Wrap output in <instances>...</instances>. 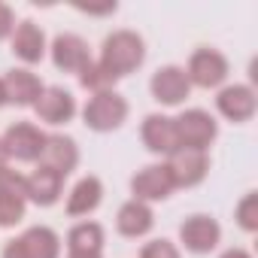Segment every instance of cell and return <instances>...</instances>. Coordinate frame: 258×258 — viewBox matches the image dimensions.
<instances>
[{
  "instance_id": "cell-15",
  "label": "cell",
  "mask_w": 258,
  "mask_h": 258,
  "mask_svg": "<svg viewBox=\"0 0 258 258\" xmlns=\"http://www.w3.org/2000/svg\"><path fill=\"white\" fill-rule=\"evenodd\" d=\"M34 109H37V115H40L43 121H49V124H64V121L73 118L76 100H73V94L64 91V88H43V94H40V100L34 103Z\"/></svg>"
},
{
  "instance_id": "cell-30",
  "label": "cell",
  "mask_w": 258,
  "mask_h": 258,
  "mask_svg": "<svg viewBox=\"0 0 258 258\" xmlns=\"http://www.w3.org/2000/svg\"><path fill=\"white\" fill-rule=\"evenodd\" d=\"M7 103V91H4V82H0V106Z\"/></svg>"
},
{
  "instance_id": "cell-26",
  "label": "cell",
  "mask_w": 258,
  "mask_h": 258,
  "mask_svg": "<svg viewBox=\"0 0 258 258\" xmlns=\"http://www.w3.org/2000/svg\"><path fill=\"white\" fill-rule=\"evenodd\" d=\"M13 28H16L13 10H10L7 4H0V40H4V37H10V34H13Z\"/></svg>"
},
{
  "instance_id": "cell-9",
  "label": "cell",
  "mask_w": 258,
  "mask_h": 258,
  "mask_svg": "<svg viewBox=\"0 0 258 258\" xmlns=\"http://www.w3.org/2000/svg\"><path fill=\"white\" fill-rule=\"evenodd\" d=\"M173 179H170V170L167 164H149L143 167L134 179H131V191L137 195V201H164L170 191H173Z\"/></svg>"
},
{
  "instance_id": "cell-22",
  "label": "cell",
  "mask_w": 258,
  "mask_h": 258,
  "mask_svg": "<svg viewBox=\"0 0 258 258\" xmlns=\"http://www.w3.org/2000/svg\"><path fill=\"white\" fill-rule=\"evenodd\" d=\"M100 198H103L100 179H97V176H85V179H79L76 188L70 191V198H67V213H70V216H88L91 210H97Z\"/></svg>"
},
{
  "instance_id": "cell-10",
  "label": "cell",
  "mask_w": 258,
  "mask_h": 258,
  "mask_svg": "<svg viewBox=\"0 0 258 258\" xmlns=\"http://www.w3.org/2000/svg\"><path fill=\"white\" fill-rule=\"evenodd\" d=\"M179 237H182L188 252H210V249H216V243L222 237V228H219L216 219L198 213V216H188L179 225Z\"/></svg>"
},
{
  "instance_id": "cell-12",
  "label": "cell",
  "mask_w": 258,
  "mask_h": 258,
  "mask_svg": "<svg viewBox=\"0 0 258 258\" xmlns=\"http://www.w3.org/2000/svg\"><path fill=\"white\" fill-rule=\"evenodd\" d=\"M188 91H191V82H188V76H185L182 67H173L170 64V67H161L152 76V94H155L158 103L176 106V103H182L188 97Z\"/></svg>"
},
{
  "instance_id": "cell-3",
  "label": "cell",
  "mask_w": 258,
  "mask_h": 258,
  "mask_svg": "<svg viewBox=\"0 0 258 258\" xmlns=\"http://www.w3.org/2000/svg\"><path fill=\"white\" fill-rule=\"evenodd\" d=\"M82 118L91 131H115V127L127 118V100L115 91H100L94 94L85 109H82Z\"/></svg>"
},
{
  "instance_id": "cell-5",
  "label": "cell",
  "mask_w": 258,
  "mask_h": 258,
  "mask_svg": "<svg viewBox=\"0 0 258 258\" xmlns=\"http://www.w3.org/2000/svg\"><path fill=\"white\" fill-rule=\"evenodd\" d=\"M4 149L10 158L16 161H37L43 155V146H46V134L40 131V127L28 124V121H16L10 131L4 134Z\"/></svg>"
},
{
  "instance_id": "cell-16",
  "label": "cell",
  "mask_w": 258,
  "mask_h": 258,
  "mask_svg": "<svg viewBox=\"0 0 258 258\" xmlns=\"http://www.w3.org/2000/svg\"><path fill=\"white\" fill-rule=\"evenodd\" d=\"M0 82H4V91H7V103L34 106L43 94V82L31 70H10Z\"/></svg>"
},
{
  "instance_id": "cell-31",
  "label": "cell",
  "mask_w": 258,
  "mask_h": 258,
  "mask_svg": "<svg viewBox=\"0 0 258 258\" xmlns=\"http://www.w3.org/2000/svg\"><path fill=\"white\" fill-rule=\"evenodd\" d=\"M70 258H82V255H70ZM97 258H100V255H97Z\"/></svg>"
},
{
  "instance_id": "cell-13",
  "label": "cell",
  "mask_w": 258,
  "mask_h": 258,
  "mask_svg": "<svg viewBox=\"0 0 258 258\" xmlns=\"http://www.w3.org/2000/svg\"><path fill=\"white\" fill-rule=\"evenodd\" d=\"M216 106H219V112H222L225 118H231V121H249V118L255 115L258 100H255V91H252L249 85H228V88L219 91Z\"/></svg>"
},
{
  "instance_id": "cell-6",
  "label": "cell",
  "mask_w": 258,
  "mask_h": 258,
  "mask_svg": "<svg viewBox=\"0 0 258 258\" xmlns=\"http://www.w3.org/2000/svg\"><path fill=\"white\" fill-rule=\"evenodd\" d=\"M25 176L16 170L0 173V228L19 225L25 219Z\"/></svg>"
},
{
  "instance_id": "cell-7",
  "label": "cell",
  "mask_w": 258,
  "mask_h": 258,
  "mask_svg": "<svg viewBox=\"0 0 258 258\" xmlns=\"http://www.w3.org/2000/svg\"><path fill=\"white\" fill-rule=\"evenodd\" d=\"M188 82L191 85H201V88H216L225 82L228 76V61L222 52L216 49H198L188 61Z\"/></svg>"
},
{
  "instance_id": "cell-11",
  "label": "cell",
  "mask_w": 258,
  "mask_h": 258,
  "mask_svg": "<svg viewBox=\"0 0 258 258\" xmlns=\"http://www.w3.org/2000/svg\"><path fill=\"white\" fill-rule=\"evenodd\" d=\"M52 61L64 73H82L91 64V55H88L85 40H79L76 34H61L52 43Z\"/></svg>"
},
{
  "instance_id": "cell-8",
  "label": "cell",
  "mask_w": 258,
  "mask_h": 258,
  "mask_svg": "<svg viewBox=\"0 0 258 258\" xmlns=\"http://www.w3.org/2000/svg\"><path fill=\"white\" fill-rule=\"evenodd\" d=\"M167 170H170V179H173L176 188H191V185H198V182L207 176L210 161H207V152H198V149H176V152H170Z\"/></svg>"
},
{
  "instance_id": "cell-20",
  "label": "cell",
  "mask_w": 258,
  "mask_h": 258,
  "mask_svg": "<svg viewBox=\"0 0 258 258\" xmlns=\"http://www.w3.org/2000/svg\"><path fill=\"white\" fill-rule=\"evenodd\" d=\"M67 249L70 255H82V258H97L103 249V228L97 222H82L67 234Z\"/></svg>"
},
{
  "instance_id": "cell-25",
  "label": "cell",
  "mask_w": 258,
  "mask_h": 258,
  "mask_svg": "<svg viewBox=\"0 0 258 258\" xmlns=\"http://www.w3.org/2000/svg\"><path fill=\"white\" fill-rule=\"evenodd\" d=\"M140 258H179V249L170 240H152V243L143 246Z\"/></svg>"
},
{
  "instance_id": "cell-28",
  "label": "cell",
  "mask_w": 258,
  "mask_h": 258,
  "mask_svg": "<svg viewBox=\"0 0 258 258\" xmlns=\"http://www.w3.org/2000/svg\"><path fill=\"white\" fill-rule=\"evenodd\" d=\"M222 258H252V255H249L246 249H228V252H225Z\"/></svg>"
},
{
  "instance_id": "cell-18",
  "label": "cell",
  "mask_w": 258,
  "mask_h": 258,
  "mask_svg": "<svg viewBox=\"0 0 258 258\" xmlns=\"http://www.w3.org/2000/svg\"><path fill=\"white\" fill-rule=\"evenodd\" d=\"M61 185H64V176L40 167L31 176H25V198L40 204V207H52L58 201V195H61Z\"/></svg>"
},
{
  "instance_id": "cell-4",
  "label": "cell",
  "mask_w": 258,
  "mask_h": 258,
  "mask_svg": "<svg viewBox=\"0 0 258 258\" xmlns=\"http://www.w3.org/2000/svg\"><path fill=\"white\" fill-rule=\"evenodd\" d=\"M61 252V240L52 228H31L25 231L22 237L10 240L7 249H4V258H58Z\"/></svg>"
},
{
  "instance_id": "cell-19",
  "label": "cell",
  "mask_w": 258,
  "mask_h": 258,
  "mask_svg": "<svg viewBox=\"0 0 258 258\" xmlns=\"http://www.w3.org/2000/svg\"><path fill=\"white\" fill-rule=\"evenodd\" d=\"M152 225H155V216H152V210L143 204V201H127L121 210H118V219H115V228H118V234H124V237H143V234H149L152 231Z\"/></svg>"
},
{
  "instance_id": "cell-27",
  "label": "cell",
  "mask_w": 258,
  "mask_h": 258,
  "mask_svg": "<svg viewBox=\"0 0 258 258\" xmlns=\"http://www.w3.org/2000/svg\"><path fill=\"white\" fill-rule=\"evenodd\" d=\"M82 13L88 16H106V13H115V4H106V7H79Z\"/></svg>"
},
{
  "instance_id": "cell-17",
  "label": "cell",
  "mask_w": 258,
  "mask_h": 258,
  "mask_svg": "<svg viewBox=\"0 0 258 258\" xmlns=\"http://www.w3.org/2000/svg\"><path fill=\"white\" fill-rule=\"evenodd\" d=\"M143 143H146V149H152V152H161V155H170V152H176L179 149V143H176V127H173V118H167V115H146V121H143Z\"/></svg>"
},
{
  "instance_id": "cell-1",
  "label": "cell",
  "mask_w": 258,
  "mask_h": 258,
  "mask_svg": "<svg viewBox=\"0 0 258 258\" xmlns=\"http://www.w3.org/2000/svg\"><path fill=\"white\" fill-rule=\"evenodd\" d=\"M146 58V46L134 31H115L103 40V52H100V70L115 82L127 73H134Z\"/></svg>"
},
{
  "instance_id": "cell-2",
  "label": "cell",
  "mask_w": 258,
  "mask_h": 258,
  "mask_svg": "<svg viewBox=\"0 0 258 258\" xmlns=\"http://www.w3.org/2000/svg\"><path fill=\"white\" fill-rule=\"evenodd\" d=\"M173 127H176V143L179 149H198L204 152L216 134H219V127H216V118L204 109H188L182 112L179 118H173Z\"/></svg>"
},
{
  "instance_id": "cell-29",
  "label": "cell",
  "mask_w": 258,
  "mask_h": 258,
  "mask_svg": "<svg viewBox=\"0 0 258 258\" xmlns=\"http://www.w3.org/2000/svg\"><path fill=\"white\" fill-rule=\"evenodd\" d=\"M7 161H10V155H7L4 143H0V173H4V170H10V167H7Z\"/></svg>"
},
{
  "instance_id": "cell-14",
  "label": "cell",
  "mask_w": 258,
  "mask_h": 258,
  "mask_svg": "<svg viewBox=\"0 0 258 258\" xmlns=\"http://www.w3.org/2000/svg\"><path fill=\"white\" fill-rule=\"evenodd\" d=\"M40 167L58 173V176H67L76 164H79V149L70 137H46V146H43V155H40Z\"/></svg>"
},
{
  "instance_id": "cell-21",
  "label": "cell",
  "mask_w": 258,
  "mask_h": 258,
  "mask_svg": "<svg viewBox=\"0 0 258 258\" xmlns=\"http://www.w3.org/2000/svg\"><path fill=\"white\" fill-rule=\"evenodd\" d=\"M13 52H16L22 61L37 64V61L43 58V52H46V37H43V31H40L34 22H22V25L16 28V34H13Z\"/></svg>"
},
{
  "instance_id": "cell-23",
  "label": "cell",
  "mask_w": 258,
  "mask_h": 258,
  "mask_svg": "<svg viewBox=\"0 0 258 258\" xmlns=\"http://www.w3.org/2000/svg\"><path fill=\"white\" fill-rule=\"evenodd\" d=\"M237 225L243 228V231H258V195L255 191H249L240 204H237Z\"/></svg>"
},
{
  "instance_id": "cell-24",
  "label": "cell",
  "mask_w": 258,
  "mask_h": 258,
  "mask_svg": "<svg viewBox=\"0 0 258 258\" xmlns=\"http://www.w3.org/2000/svg\"><path fill=\"white\" fill-rule=\"evenodd\" d=\"M79 82H82V88H91V91H109V85H112V79L100 70V64L97 61H91L82 73H79Z\"/></svg>"
}]
</instances>
